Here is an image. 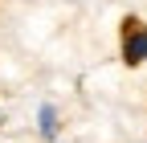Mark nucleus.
Wrapping results in <instances>:
<instances>
[{
	"label": "nucleus",
	"mask_w": 147,
	"mask_h": 143,
	"mask_svg": "<svg viewBox=\"0 0 147 143\" xmlns=\"http://www.w3.org/2000/svg\"><path fill=\"white\" fill-rule=\"evenodd\" d=\"M127 25L131 29H127V41H123V57L139 65V61H147V25H139V21H127Z\"/></svg>",
	"instance_id": "f257e3e1"
},
{
	"label": "nucleus",
	"mask_w": 147,
	"mask_h": 143,
	"mask_svg": "<svg viewBox=\"0 0 147 143\" xmlns=\"http://www.w3.org/2000/svg\"><path fill=\"white\" fill-rule=\"evenodd\" d=\"M37 127H41L45 139H53L57 135V111H53V106H41V111H37Z\"/></svg>",
	"instance_id": "f03ea898"
}]
</instances>
